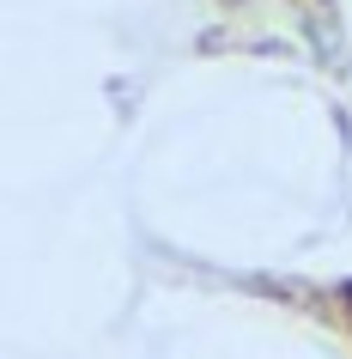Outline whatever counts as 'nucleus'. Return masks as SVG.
Listing matches in <instances>:
<instances>
[{
    "label": "nucleus",
    "instance_id": "nucleus-1",
    "mask_svg": "<svg viewBox=\"0 0 352 359\" xmlns=\"http://www.w3.org/2000/svg\"><path fill=\"white\" fill-rule=\"evenodd\" d=\"M340 299H346V304H352V280H346V286H340Z\"/></svg>",
    "mask_w": 352,
    "mask_h": 359
}]
</instances>
